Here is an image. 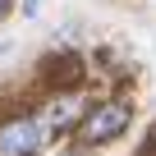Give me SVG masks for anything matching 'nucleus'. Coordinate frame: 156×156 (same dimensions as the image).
Wrapping results in <instances>:
<instances>
[{"instance_id": "1", "label": "nucleus", "mask_w": 156, "mask_h": 156, "mask_svg": "<svg viewBox=\"0 0 156 156\" xmlns=\"http://www.w3.org/2000/svg\"><path fill=\"white\" fill-rule=\"evenodd\" d=\"M129 124H133V106L129 101H97L78 119V142L83 147H106L119 133H129Z\"/></svg>"}, {"instance_id": "2", "label": "nucleus", "mask_w": 156, "mask_h": 156, "mask_svg": "<svg viewBox=\"0 0 156 156\" xmlns=\"http://www.w3.org/2000/svg\"><path fill=\"white\" fill-rule=\"evenodd\" d=\"M46 142L41 115H5L0 119V156H37Z\"/></svg>"}, {"instance_id": "3", "label": "nucleus", "mask_w": 156, "mask_h": 156, "mask_svg": "<svg viewBox=\"0 0 156 156\" xmlns=\"http://www.w3.org/2000/svg\"><path fill=\"white\" fill-rule=\"evenodd\" d=\"M78 119H83V101H78V92H60V97L46 106V115H41L46 133H69V129H78Z\"/></svg>"}, {"instance_id": "4", "label": "nucleus", "mask_w": 156, "mask_h": 156, "mask_svg": "<svg viewBox=\"0 0 156 156\" xmlns=\"http://www.w3.org/2000/svg\"><path fill=\"white\" fill-rule=\"evenodd\" d=\"M9 9H14V0H0V19H5V14H9Z\"/></svg>"}, {"instance_id": "5", "label": "nucleus", "mask_w": 156, "mask_h": 156, "mask_svg": "<svg viewBox=\"0 0 156 156\" xmlns=\"http://www.w3.org/2000/svg\"><path fill=\"white\" fill-rule=\"evenodd\" d=\"M37 5H41V0H28V14H32V9H37Z\"/></svg>"}, {"instance_id": "6", "label": "nucleus", "mask_w": 156, "mask_h": 156, "mask_svg": "<svg viewBox=\"0 0 156 156\" xmlns=\"http://www.w3.org/2000/svg\"><path fill=\"white\" fill-rule=\"evenodd\" d=\"M151 147H156V129H151Z\"/></svg>"}]
</instances>
